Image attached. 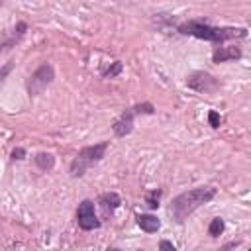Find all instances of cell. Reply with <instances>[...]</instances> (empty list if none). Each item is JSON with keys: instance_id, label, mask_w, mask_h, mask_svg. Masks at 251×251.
I'll return each instance as SVG.
<instances>
[{"instance_id": "cell-20", "label": "cell", "mask_w": 251, "mask_h": 251, "mask_svg": "<svg viewBox=\"0 0 251 251\" xmlns=\"http://www.w3.org/2000/svg\"><path fill=\"white\" fill-rule=\"evenodd\" d=\"M159 249H171V251H175L177 247H175L171 241H165V239H163V241H159Z\"/></svg>"}, {"instance_id": "cell-14", "label": "cell", "mask_w": 251, "mask_h": 251, "mask_svg": "<svg viewBox=\"0 0 251 251\" xmlns=\"http://www.w3.org/2000/svg\"><path fill=\"white\" fill-rule=\"evenodd\" d=\"M224 228H226L224 220H222V218H214V220L210 222V226H208V235H210V237H218V235L224 233Z\"/></svg>"}, {"instance_id": "cell-18", "label": "cell", "mask_w": 251, "mask_h": 251, "mask_svg": "<svg viewBox=\"0 0 251 251\" xmlns=\"http://www.w3.org/2000/svg\"><path fill=\"white\" fill-rule=\"evenodd\" d=\"M24 157H26V149H24V147H16V149L12 151V159H14V161H22Z\"/></svg>"}, {"instance_id": "cell-9", "label": "cell", "mask_w": 251, "mask_h": 251, "mask_svg": "<svg viewBox=\"0 0 251 251\" xmlns=\"http://www.w3.org/2000/svg\"><path fill=\"white\" fill-rule=\"evenodd\" d=\"M98 204L102 206V210H104L106 214H112L114 210H118V208H120L122 198H120V194H118V193H104V194H100Z\"/></svg>"}, {"instance_id": "cell-10", "label": "cell", "mask_w": 251, "mask_h": 251, "mask_svg": "<svg viewBox=\"0 0 251 251\" xmlns=\"http://www.w3.org/2000/svg\"><path fill=\"white\" fill-rule=\"evenodd\" d=\"M137 226L145 232V233H157L159 228H161V222L157 216L153 214H139L137 216Z\"/></svg>"}, {"instance_id": "cell-11", "label": "cell", "mask_w": 251, "mask_h": 251, "mask_svg": "<svg viewBox=\"0 0 251 251\" xmlns=\"http://www.w3.org/2000/svg\"><path fill=\"white\" fill-rule=\"evenodd\" d=\"M26 32H28V24H26V22H18V24H16V28H14V34H12V36L2 43V51H4V53H6V51H10V47H12L14 43H18V41L24 38V34H26Z\"/></svg>"}, {"instance_id": "cell-15", "label": "cell", "mask_w": 251, "mask_h": 251, "mask_svg": "<svg viewBox=\"0 0 251 251\" xmlns=\"http://www.w3.org/2000/svg\"><path fill=\"white\" fill-rule=\"evenodd\" d=\"M122 69H124V65H122L120 61H114V63H110V67L102 73V77H104V78H114V77H118V75L122 73Z\"/></svg>"}, {"instance_id": "cell-8", "label": "cell", "mask_w": 251, "mask_h": 251, "mask_svg": "<svg viewBox=\"0 0 251 251\" xmlns=\"http://www.w3.org/2000/svg\"><path fill=\"white\" fill-rule=\"evenodd\" d=\"M241 57V49L239 47H216L212 53L214 63H226V61H233Z\"/></svg>"}, {"instance_id": "cell-2", "label": "cell", "mask_w": 251, "mask_h": 251, "mask_svg": "<svg viewBox=\"0 0 251 251\" xmlns=\"http://www.w3.org/2000/svg\"><path fill=\"white\" fill-rule=\"evenodd\" d=\"M177 30L183 36H193V38L212 41V43H224L228 39H243L247 36V30L243 28H216L204 20H189L181 24Z\"/></svg>"}, {"instance_id": "cell-19", "label": "cell", "mask_w": 251, "mask_h": 251, "mask_svg": "<svg viewBox=\"0 0 251 251\" xmlns=\"http://www.w3.org/2000/svg\"><path fill=\"white\" fill-rule=\"evenodd\" d=\"M12 67H14V63H6V65L2 67V71H0V78H2V80H4V78L8 77V73L12 71Z\"/></svg>"}, {"instance_id": "cell-5", "label": "cell", "mask_w": 251, "mask_h": 251, "mask_svg": "<svg viewBox=\"0 0 251 251\" xmlns=\"http://www.w3.org/2000/svg\"><path fill=\"white\" fill-rule=\"evenodd\" d=\"M77 224L80 230L85 232H93V230H98L100 228V220L97 216V210H95V202L85 198L80 204H78V210H77Z\"/></svg>"}, {"instance_id": "cell-1", "label": "cell", "mask_w": 251, "mask_h": 251, "mask_svg": "<svg viewBox=\"0 0 251 251\" xmlns=\"http://www.w3.org/2000/svg\"><path fill=\"white\" fill-rule=\"evenodd\" d=\"M216 196V189L212 187H196V189H191L179 196H175L169 204V216L175 224H185L187 218L196 210L200 208L202 204L210 202L212 198Z\"/></svg>"}, {"instance_id": "cell-7", "label": "cell", "mask_w": 251, "mask_h": 251, "mask_svg": "<svg viewBox=\"0 0 251 251\" xmlns=\"http://www.w3.org/2000/svg\"><path fill=\"white\" fill-rule=\"evenodd\" d=\"M135 110H134V106L132 108H128V110H124L122 112V116L114 122V134L118 135V137H126L128 134H132V130H134V120H135Z\"/></svg>"}, {"instance_id": "cell-21", "label": "cell", "mask_w": 251, "mask_h": 251, "mask_svg": "<svg viewBox=\"0 0 251 251\" xmlns=\"http://www.w3.org/2000/svg\"><path fill=\"white\" fill-rule=\"evenodd\" d=\"M239 245V241H230V243H226L224 245V249H230V247H237Z\"/></svg>"}, {"instance_id": "cell-3", "label": "cell", "mask_w": 251, "mask_h": 251, "mask_svg": "<svg viewBox=\"0 0 251 251\" xmlns=\"http://www.w3.org/2000/svg\"><path fill=\"white\" fill-rule=\"evenodd\" d=\"M106 149H108V141H100L97 145L82 147L71 163V177H75V179L82 177L87 173L89 167H93L95 163H98L106 155Z\"/></svg>"}, {"instance_id": "cell-6", "label": "cell", "mask_w": 251, "mask_h": 251, "mask_svg": "<svg viewBox=\"0 0 251 251\" xmlns=\"http://www.w3.org/2000/svg\"><path fill=\"white\" fill-rule=\"evenodd\" d=\"M187 87L196 93H214L220 87V82L206 71H194L187 77Z\"/></svg>"}, {"instance_id": "cell-16", "label": "cell", "mask_w": 251, "mask_h": 251, "mask_svg": "<svg viewBox=\"0 0 251 251\" xmlns=\"http://www.w3.org/2000/svg\"><path fill=\"white\" fill-rule=\"evenodd\" d=\"M134 110H135V114H137V116H139V114H145V116L155 114V106H153L151 102H139V104H135V106H134Z\"/></svg>"}, {"instance_id": "cell-13", "label": "cell", "mask_w": 251, "mask_h": 251, "mask_svg": "<svg viewBox=\"0 0 251 251\" xmlns=\"http://www.w3.org/2000/svg\"><path fill=\"white\" fill-rule=\"evenodd\" d=\"M161 196H163V191H161V189L149 191V193L145 194V204H147V208H149V210L159 208V200H161Z\"/></svg>"}, {"instance_id": "cell-4", "label": "cell", "mask_w": 251, "mask_h": 251, "mask_svg": "<svg viewBox=\"0 0 251 251\" xmlns=\"http://www.w3.org/2000/svg\"><path fill=\"white\" fill-rule=\"evenodd\" d=\"M55 78V71L49 63H43L26 82V89H28V95L30 97H39Z\"/></svg>"}, {"instance_id": "cell-12", "label": "cell", "mask_w": 251, "mask_h": 251, "mask_svg": "<svg viewBox=\"0 0 251 251\" xmlns=\"http://www.w3.org/2000/svg\"><path fill=\"white\" fill-rule=\"evenodd\" d=\"M34 161H36V165H38V169H41V171H51L53 167H55V157L51 155V153H45V151H41V153H38L36 157H34Z\"/></svg>"}, {"instance_id": "cell-17", "label": "cell", "mask_w": 251, "mask_h": 251, "mask_svg": "<svg viewBox=\"0 0 251 251\" xmlns=\"http://www.w3.org/2000/svg\"><path fill=\"white\" fill-rule=\"evenodd\" d=\"M208 122H210V126H212V128H220L222 118H220V114H218L216 110H210V112H208Z\"/></svg>"}]
</instances>
